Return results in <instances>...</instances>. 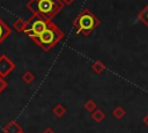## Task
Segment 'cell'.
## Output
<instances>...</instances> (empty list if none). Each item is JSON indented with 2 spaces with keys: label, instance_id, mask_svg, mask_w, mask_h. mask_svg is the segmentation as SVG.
<instances>
[{
  "label": "cell",
  "instance_id": "1",
  "mask_svg": "<svg viewBox=\"0 0 148 133\" xmlns=\"http://www.w3.org/2000/svg\"><path fill=\"white\" fill-rule=\"evenodd\" d=\"M29 7L43 15H51L53 14L58 8V1L57 0H34Z\"/></svg>",
  "mask_w": 148,
  "mask_h": 133
},
{
  "label": "cell",
  "instance_id": "2",
  "mask_svg": "<svg viewBox=\"0 0 148 133\" xmlns=\"http://www.w3.org/2000/svg\"><path fill=\"white\" fill-rule=\"evenodd\" d=\"M59 37H60L59 31L53 27H49L39 37H37V40L45 50H47L58 42Z\"/></svg>",
  "mask_w": 148,
  "mask_h": 133
},
{
  "label": "cell",
  "instance_id": "3",
  "mask_svg": "<svg viewBox=\"0 0 148 133\" xmlns=\"http://www.w3.org/2000/svg\"><path fill=\"white\" fill-rule=\"evenodd\" d=\"M49 28L46 21H44L43 19H34L28 25H27V29L25 31L31 36V37H39L46 29Z\"/></svg>",
  "mask_w": 148,
  "mask_h": 133
},
{
  "label": "cell",
  "instance_id": "4",
  "mask_svg": "<svg viewBox=\"0 0 148 133\" xmlns=\"http://www.w3.org/2000/svg\"><path fill=\"white\" fill-rule=\"evenodd\" d=\"M97 24V20L89 13V12H84L80 15L79 17V27L80 30L84 31V32H90Z\"/></svg>",
  "mask_w": 148,
  "mask_h": 133
},
{
  "label": "cell",
  "instance_id": "5",
  "mask_svg": "<svg viewBox=\"0 0 148 133\" xmlns=\"http://www.w3.org/2000/svg\"><path fill=\"white\" fill-rule=\"evenodd\" d=\"M8 32H9V30H8V28L0 21V42L8 35Z\"/></svg>",
  "mask_w": 148,
  "mask_h": 133
},
{
  "label": "cell",
  "instance_id": "6",
  "mask_svg": "<svg viewBox=\"0 0 148 133\" xmlns=\"http://www.w3.org/2000/svg\"><path fill=\"white\" fill-rule=\"evenodd\" d=\"M141 17H142V20H143V22L148 25V7L143 10V13L141 14Z\"/></svg>",
  "mask_w": 148,
  "mask_h": 133
}]
</instances>
